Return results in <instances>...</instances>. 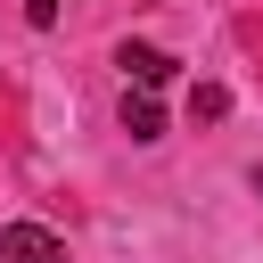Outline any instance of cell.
<instances>
[{"label": "cell", "mask_w": 263, "mask_h": 263, "mask_svg": "<svg viewBox=\"0 0 263 263\" xmlns=\"http://www.w3.org/2000/svg\"><path fill=\"white\" fill-rule=\"evenodd\" d=\"M0 263H66V238L41 222H8L0 230Z\"/></svg>", "instance_id": "6da1fadb"}, {"label": "cell", "mask_w": 263, "mask_h": 263, "mask_svg": "<svg viewBox=\"0 0 263 263\" xmlns=\"http://www.w3.org/2000/svg\"><path fill=\"white\" fill-rule=\"evenodd\" d=\"M115 66H123V82H132V90H148V99L173 82V58H164L156 41H123V49H115Z\"/></svg>", "instance_id": "7a4b0ae2"}, {"label": "cell", "mask_w": 263, "mask_h": 263, "mask_svg": "<svg viewBox=\"0 0 263 263\" xmlns=\"http://www.w3.org/2000/svg\"><path fill=\"white\" fill-rule=\"evenodd\" d=\"M123 132H132V140H164V115H156L148 90H123Z\"/></svg>", "instance_id": "3957f363"}, {"label": "cell", "mask_w": 263, "mask_h": 263, "mask_svg": "<svg viewBox=\"0 0 263 263\" xmlns=\"http://www.w3.org/2000/svg\"><path fill=\"white\" fill-rule=\"evenodd\" d=\"M222 107H230V90H222V82H197V90H189V115H197V123H214Z\"/></svg>", "instance_id": "277c9868"}, {"label": "cell", "mask_w": 263, "mask_h": 263, "mask_svg": "<svg viewBox=\"0 0 263 263\" xmlns=\"http://www.w3.org/2000/svg\"><path fill=\"white\" fill-rule=\"evenodd\" d=\"M58 8H66V0H25V16H33V25H58Z\"/></svg>", "instance_id": "5b68a950"}, {"label": "cell", "mask_w": 263, "mask_h": 263, "mask_svg": "<svg viewBox=\"0 0 263 263\" xmlns=\"http://www.w3.org/2000/svg\"><path fill=\"white\" fill-rule=\"evenodd\" d=\"M255 189H263V164H255Z\"/></svg>", "instance_id": "8992f818"}]
</instances>
